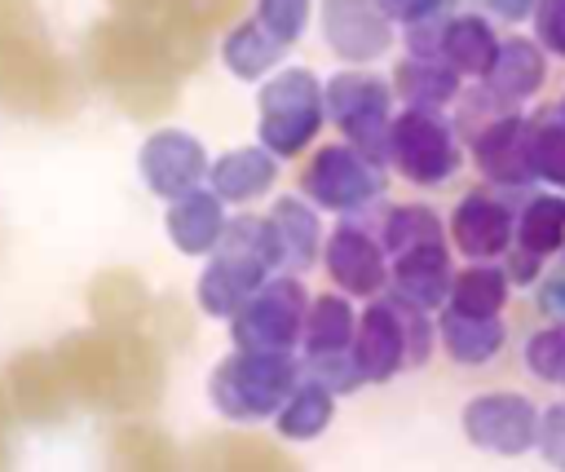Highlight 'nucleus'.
<instances>
[{
  "mask_svg": "<svg viewBox=\"0 0 565 472\" xmlns=\"http://www.w3.org/2000/svg\"><path fill=\"white\" fill-rule=\"evenodd\" d=\"M512 247L534 251L539 260H552L565 247V194L561 190H530L516 203V238Z\"/></svg>",
  "mask_w": 565,
  "mask_h": 472,
  "instance_id": "obj_32",
  "label": "nucleus"
},
{
  "mask_svg": "<svg viewBox=\"0 0 565 472\" xmlns=\"http://www.w3.org/2000/svg\"><path fill=\"white\" fill-rule=\"evenodd\" d=\"M66 388L75 401L110 415H146L159 406L163 384H168V362L163 344L146 331H115V326H88L71 331L53 348Z\"/></svg>",
  "mask_w": 565,
  "mask_h": 472,
  "instance_id": "obj_2",
  "label": "nucleus"
},
{
  "mask_svg": "<svg viewBox=\"0 0 565 472\" xmlns=\"http://www.w3.org/2000/svg\"><path fill=\"white\" fill-rule=\"evenodd\" d=\"M556 388H565V375H561V384H556Z\"/></svg>",
  "mask_w": 565,
  "mask_h": 472,
  "instance_id": "obj_50",
  "label": "nucleus"
},
{
  "mask_svg": "<svg viewBox=\"0 0 565 472\" xmlns=\"http://www.w3.org/2000/svg\"><path fill=\"white\" fill-rule=\"evenodd\" d=\"M375 229H380V243H384L388 260L402 256V251H411V247L446 243V238H450L441 212L428 207V203H393V207H384V216H380Z\"/></svg>",
  "mask_w": 565,
  "mask_h": 472,
  "instance_id": "obj_36",
  "label": "nucleus"
},
{
  "mask_svg": "<svg viewBox=\"0 0 565 472\" xmlns=\"http://www.w3.org/2000/svg\"><path fill=\"white\" fill-rule=\"evenodd\" d=\"M318 22H322L327 49L349 66L380 62L397 40V31H393L397 22L380 9V0H322Z\"/></svg>",
  "mask_w": 565,
  "mask_h": 472,
  "instance_id": "obj_16",
  "label": "nucleus"
},
{
  "mask_svg": "<svg viewBox=\"0 0 565 472\" xmlns=\"http://www.w3.org/2000/svg\"><path fill=\"white\" fill-rule=\"evenodd\" d=\"M512 278L503 269V260H463L450 287L446 309L472 313V318H503L508 300H512Z\"/></svg>",
  "mask_w": 565,
  "mask_h": 472,
  "instance_id": "obj_31",
  "label": "nucleus"
},
{
  "mask_svg": "<svg viewBox=\"0 0 565 472\" xmlns=\"http://www.w3.org/2000/svg\"><path fill=\"white\" fill-rule=\"evenodd\" d=\"M534 454H539L552 472H565V397L543 406V419H539V446H534Z\"/></svg>",
  "mask_w": 565,
  "mask_h": 472,
  "instance_id": "obj_41",
  "label": "nucleus"
},
{
  "mask_svg": "<svg viewBox=\"0 0 565 472\" xmlns=\"http://www.w3.org/2000/svg\"><path fill=\"white\" fill-rule=\"evenodd\" d=\"M468 159L477 176L508 194H530L534 176V124L525 110H508L468 137Z\"/></svg>",
  "mask_w": 565,
  "mask_h": 472,
  "instance_id": "obj_13",
  "label": "nucleus"
},
{
  "mask_svg": "<svg viewBox=\"0 0 565 472\" xmlns=\"http://www.w3.org/2000/svg\"><path fill=\"white\" fill-rule=\"evenodd\" d=\"M446 229H450V247L463 260H503L516 238V203L508 190L477 185L450 207Z\"/></svg>",
  "mask_w": 565,
  "mask_h": 472,
  "instance_id": "obj_14",
  "label": "nucleus"
},
{
  "mask_svg": "<svg viewBox=\"0 0 565 472\" xmlns=\"http://www.w3.org/2000/svg\"><path fill=\"white\" fill-rule=\"evenodd\" d=\"M185 463L190 472H305L278 441L260 432H238V428L199 437Z\"/></svg>",
  "mask_w": 565,
  "mask_h": 472,
  "instance_id": "obj_19",
  "label": "nucleus"
},
{
  "mask_svg": "<svg viewBox=\"0 0 565 472\" xmlns=\"http://www.w3.org/2000/svg\"><path fill=\"white\" fill-rule=\"evenodd\" d=\"M309 291L296 273H269L252 300L230 318L234 348L243 353H291L305 335Z\"/></svg>",
  "mask_w": 565,
  "mask_h": 472,
  "instance_id": "obj_10",
  "label": "nucleus"
},
{
  "mask_svg": "<svg viewBox=\"0 0 565 472\" xmlns=\"http://www.w3.org/2000/svg\"><path fill=\"white\" fill-rule=\"evenodd\" d=\"M455 247L450 238L446 243H424V247H411L402 256H393V273H388V291L428 309V313H441L446 300H450V287H455Z\"/></svg>",
  "mask_w": 565,
  "mask_h": 472,
  "instance_id": "obj_20",
  "label": "nucleus"
},
{
  "mask_svg": "<svg viewBox=\"0 0 565 472\" xmlns=\"http://www.w3.org/2000/svg\"><path fill=\"white\" fill-rule=\"evenodd\" d=\"M556 115H561V119H565V97H561V101H556Z\"/></svg>",
  "mask_w": 565,
  "mask_h": 472,
  "instance_id": "obj_49",
  "label": "nucleus"
},
{
  "mask_svg": "<svg viewBox=\"0 0 565 472\" xmlns=\"http://www.w3.org/2000/svg\"><path fill=\"white\" fill-rule=\"evenodd\" d=\"M305 375L327 384L331 393H358L366 384L353 348H340V353H318V357H305Z\"/></svg>",
  "mask_w": 565,
  "mask_h": 472,
  "instance_id": "obj_39",
  "label": "nucleus"
},
{
  "mask_svg": "<svg viewBox=\"0 0 565 472\" xmlns=\"http://www.w3.org/2000/svg\"><path fill=\"white\" fill-rule=\"evenodd\" d=\"M300 366L291 362V353H230L216 362L212 379H207V397L212 406L234 419V423H256L282 410V401L291 397V388L300 384Z\"/></svg>",
  "mask_w": 565,
  "mask_h": 472,
  "instance_id": "obj_7",
  "label": "nucleus"
},
{
  "mask_svg": "<svg viewBox=\"0 0 565 472\" xmlns=\"http://www.w3.org/2000/svg\"><path fill=\"white\" fill-rule=\"evenodd\" d=\"M380 9L397 26H411V22H428V18H450L455 0H380Z\"/></svg>",
  "mask_w": 565,
  "mask_h": 472,
  "instance_id": "obj_45",
  "label": "nucleus"
},
{
  "mask_svg": "<svg viewBox=\"0 0 565 472\" xmlns=\"http://www.w3.org/2000/svg\"><path fill=\"white\" fill-rule=\"evenodd\" d=\"M207 57V35L168 26L141 13H110L84 35V71L97 88L115 97V106L132 119H159L181 79Z\"/></svg>",
  "mask_w": 565,
  "mask_h": 472,
  "instance_id": "obj_1",
  "label": "nucleus"
},
{
  "mask_svg": "<svg viewBox=\"0 0 565 472\" xmlns=\"http://www.w3.org/2000/svg\"><path fill=\"white\" fill-rule=\"evenodd\" d=\"M300 194L313 207H322V212L358 216L371 203H380V194H384V163L366 159L349 141L318 146L305 159V168H300Z\"/></svg>",
  "mask_w": 565,
  "mask_h": 472,
  "instance_id": "obj_11",
  "label": "nucleus"
},
{
  "mask_svg": "<svg viewBox=\"0 0 565 472\" xmlns=\"http://www.w3.org/2000/svg\"><path fill=\"white\" fill-rule=\"evenodd\" d=\"M499 44H503V35L494 31V18H486L481 9H463V13H450V22H446L441 62H450L468 84H477L490 75Z\"/></svg>",
  "mask_w": 565,
  "mask_h": 472,
  "instance_id": "obj_26",
  "label": "nucleus"
},
{
  "mask_svg": "<svg viewBox=\"0 0 565 472\" xmlns=\"http://www.w3.org/2000/svg\"><path fill=\"white\" fill-rule=\"evenodd\" d=\"M530 124H534V176L539 185L565 194V119L556 115V106H547L534 110Z\"/></svg>",
  "mask_w": 565,
  "mask_h": 472,
  "instance_id": "obj_37",
  "label": "nucleus"
},
{
  "mask_svg": "<svg viewBox=\"0 0 565 472\" xmlns=\"http://www.w3.org/2000/svg\"><path fill=\"white\" fill-rule=\"evenodd\" d=\"M287 44L252 13V18H238L225 26V40H221V62L238 75V79H265L269 71H278Z\"/></svg>",
  "mask_w": 565,
  "mask_h": 472,
  "instance_id": "obj_30",
  "label": "nucleus"
},
{
  "mask_svg": "<svg viewBox=\"0 0 565 472\" xmlns=\"http://www.w3.org/2000/svg\"><path fill=\"white\" fill-rule=\"evenodd\" d=\"M530 35L547 49V57L565 62V0H543L530 22Z\"/></svg>",
  "mask_w": 565,
  "mask_h": 472,
  "instance_id": "obj_43",
  "label": "nucleus"
},
{
  "mask_svg": "<svg viewBox=\"0 0 565 472\" xmlns=\"http://www.w3.org/2000/svg\"><path fill=\"white\" fill-rule=\"evenodd\" d=\"M265 225H269V247H274V269L278 273H300V269L318 265L327 234H322L318 207L309 199H300V194L274 199Z\"/></svg>",
  "mask_w": 565,
  "mask_h": 472,
  "instance_id": "obj_21",
  "label": "nucleus"
},
{
  "mask_svg": "<svg viewBox=\"0 0 565 472\" xmlns=\"http://www.w3.org/2000/svg\"><path fill=\"white\" fill-rule=\"evenodd\" d=\"M331 419H335V393L327 384L300 375V384L291 388V397L274 415V428L282 441H313L331 428Z\"/></svg>",
  "mask_w": 565,
  "mask_h": 472,
  "instance_id": "obj_33",
  "label": "nucleus"
},
{
  "mask_svg": "<svg viewBox=\"0 0 565 472\" xmlns=\"http://www.w3.org/2000/svg\"><path fill=\"white\" fill-rule=\"evenodd\" d=\"M13 419H18V410H13L9 388H4V379H0V472L13 468V446H9V437H13Z\"/></svg>",
  "mask_w": 565,
  "mask_h": 472,
  "instance_id": "obj_48",
  "label": "nucleus"
},
{
  "mask_svg": "<svg viewBox=\"0 0 565 472\" xmlns=\"http://www.w3.org/2000/svg\"><path fill=\"white\" fill-rule=\"evenodd\" d=\"M0 110L66 119L79 110V75L49 44L35 0H0Z\"/></svg>",
  "mask_w": 565,
  "mask_h": 472,
  "instance_id": "obj_3",
  "label": "nucleus"
},
{
  "mask_svg": "<svg viewBox=\"0 0 565 472\" xmlns=\"http://www.w3.org/2000/svg\"><path fill=\"white\" fill-rule=\"evenodd\" d=\"M437 344L455 366H490L503 344H508V322L503 318H472L459 309H441L437 313Z\"/></svg>",
  "mask_w": 565,
  "mask_h": 472,
  "instance_id": "obj_25",
  "label": "nucleus"
},
{
  "mask_svg": "<svg viewBox=\"0 0 565 472\" xmlns=\"http://www.w3.org/2000/svg\"><path fill=\"white\" fill-rule=\"evenodd\" d=\"M521 362H525L530 379L561 384V375H565V322H543L539 331H530Z\"/></svg>",
  "mask_w": 565,
  "mask_h": 472,
  "instance_id": "obj_38",
  "label": "nucleus"
},
{
  "mask_svg": "<svg viewBox=\"0 0 565 472\" xmlns=\"http://www.w3.org/2000/svg\"><path fill=\"white\" fill-rule=\"evenodd\" d=\"M137 172H141L150 194L172 203V199H181L207 181V154H203L199 137H190L185 128H159L141 141Z\"/></svg>",
  "mask_w": 565,
  "mask_h": 472,
  "instance_id": "obj_17",
  "label": "nucleus"
},
{
  "mask_svg": "<svg viewBox=\"0 0 565 472\" xmlns=\"http://www.w3.org/2000/svg\"><path fill=\"white\" fill-rule=\"evenodd\" d=\"M397 93L393 79H380L371 71H335L327 79V119L340 128V137L362 150L366 159L388 168V132H393V110Z\"/></svg>",
  "mask_w": 565,
  "mask_h": 472,
  "instance_id": "obj_9",
  "label": "nucleus"
},
{
  "mask_svg": "<svg viewBox=\"0 0 565 472\" xmlns=\"http://www.w3.org/2000/svg\"><path fill=\"white\" fill-rule=\"evenodd\" d=\"M110 4L119 13H141V18H159L194 35H212L238 13L243 0H110Z\"/></svg>",
  "mask_w": 565,
  "mask_h": 472,
  "instance_id": "obj_34",
  "label": "nucleus"
},
{
  "mask_svg": "<svg viewBox=\"0 0 565 472\" xmlns=\"http://www.w3.org/2000/svg\"><path fill=\"white\" fill-rule=\"evenodd\" d=\"M468 88V79L441 62V57H402L393 66V93L402 106H415V110H446L459 101V93Z\"/></svg>",
  "mask_w": 565,
  "mask_h": 472,
  "instance_id": "obj_28",
  "label": "nucleus"
},
{
  "mask_svg": "<svg viewBox=\"0 0 565 472\" xmlns=\"http://www.w3.org/2000/svg\"><path fill=\"white\" fill-rule=\"evenodd\" d=\"M278 273L274 269V247H269V225L265 216H238L225 225L221 247L199 273V304L212 318H234L252 291Z\"/></svg>",
  "mask_w": 565,
  "mask_h": 472,
  "instance_id": "obj_5",
  "label": "nucleus"
},
{
  "mask_svg": "<svg viewBox=\"0 0 565 472\" xmlns=\"http://www.w3.org/2000/svg\"><path fill=\"white\" fill-rule=\"evenodd\" d=\"M309 13H313V0H256V18H260L287 49L305 35Z\"/></svg>",
  "mask_w": 565,
  "mask_h": 472,
  "instance_id": "obj_40",
  "label": "nucleus"
},
{
  "mask_svg": "<svg viewBox=\"0 0 565 472\" xmlns=\"http://www.w3.org/2000/svg\"><path fill=\"white\" fill-rule=\"evenodd\" d=\"M185 454L154 423H119L106 441V472H185Z\"/></svg>",
  "mask_w": 565,
  "mask_h": 472,
  "instance_id": "obj_24",
  "label": "nucleus"
},
{
  "mask_svg": "<svg viewBox=\"0 0 565 472\" xmlns=\"http://www.w3.org/2000/svg\"><path fill=\"white\" fill-rule=\"evenodd\" d=\"M539 419H543V406L534 397L512 388H490L463 401L459 428L468 446L499 459H521V454H534L539 446Z\"/></svg>",
  "mask_w": 565,
  "mask_h": 472,
  "instance_id": "obj_12",
  "label": "nucleus"
},
{
  "mask_svg": "<svg viewBox=\"0 0 565 472\" xmlns=\"http://www.w3.org/2000/svg\"><path fill=\"white\" fill-rule=\"evenodd\" d=\"M256 106V141L278 159H296L327 124V84H318V75L305 66H282L260 84Z\"/></svg>",
  "mask_w": 565,
  "mask_h": 472,
  "instance_id": "obj_6",
  "label": "nucleus"
},
{
  "mask_svg": "<svg viewBox=\"0 0 565 472\" xmlns=\"http://www.w3.org/2000/svg\"><path fill=\"white\" fill-rule=\"evenodd\" d=\"M225 199L216 190H190L168 207V238L185 256H212L225 238Z\"/></svg>",
  "mask_w": 565,
  "mask_h": 472,
  "instance_id": "obj_27",
  "label": "nucleus"
},
{
  "mask_svg": "<svg viewBox=\"0 0 565 472\" xmlns=\"http://www.w3.org/2000/svg\"><path fill=\"white\" fill-rule=\"evenodd\" d=\"M486 18H494V22H508V26H521V22H534V13H539V4L543 0H472Z\"/></svg>",
  "mask_w": 565,
  "mask_h": 472,
  "instance_id": "obj_47",
  "label": "nucleus"
},
{
  "mask_svg": "<svg viewBox=\"0 0 565 472\" xmlns=\"http://www.w3.org/2000/svg\"><path fill=\"white\" fill-rule=\"evenodd\" d=\"M4 388H9V401H13L18 419H26V423H57L71 406V388H66V375H62L57 357L40 353V348H26V353L9 357Z\"/></svg>",
  "mask_w": 565,
  "mask_h": 472,
  "instance_id": "obj_18",
  "label": "nucleus"
},
{
  "mask_svg": "<svg viewBox=\"0 0 565 472\" xmlns=\"http://www.w3.org/2000/svg\"><path fill=\"white\" fill-rule=\"evenodd\" d=\"M322 269L335 282V291H344L353 300H375L388 291L393 260L380 243V229H366L362 221L344 216L322 243Z\"/></svg>",
  "mask_w": 565,
  "mask_h": 472,
  "instance_id": "obj_15",
  "label": "nucleus"
},
{
  "mask_svg": "<svg viewBox=\"0 0 565 472\" xmlns=\"http://www.w3.org/2000/svg\"><path fill=\"white\" fill-rule=\"evenodd\" d=\"M463 146L468 141L459 137L455 119H446V110L402 106L388 132V168L419 190H437L450 176H459L463 154H468Z\"/></svg>",
  "mask_w": 565,
  "mask_h": 472,
  "instance_id": "obj_8",
  "label": "nucleus"
},
{
  "mask_svg": "<svg viewBox=\"0 0 565 472\" xmlns=\"http://www.w3.org/2000/svg\"><path fill=\"white\" fill-rule=\"evenodd\" d=\"M437 313L384 291L366 300L358 313V335H353V357L366 375V384H388L402 371L424 366L437 353Z\"/></svg>",
  "mask_w": 565,
  "mask_h": 472,
  "instance_id": "obj_4",
  "label": "nucleus"
},
{
  "mask_svg": "<svg viewBox=\"0 0 565 472\" xmlns=\"http://www.w3.org/2000/svg\"><path fill=\"white\" fill-rule=\"evenodd\" d=\"M353 335H358V313L344 291H327V296L309 300V318H305V335H300L305 357L353 348Z\"/></svg>",
  "mask_w": 565,
  "mask_h": 472,
  "instance_id": "obj_35",
  "label": "nucleus"
},
{
  "mask_svg": "<svg viewBox=\"0 0 565 472\" xmlns=\"http://www.w3.org/2000/svg\"><path fill=\"white\" fill-rule=\"evenodd\" d=\"M503 269H508V278H512V287H539V278L547 273V260H539L534 251H521V247H512L508 256H503Z\"/></svg>",
  "mask_w": 565,
  "mask_h": 472,
  "instance_id": "obj_46",
  "label": "nucleus"
},
{
  "mask_svg": "<svg viewBox=\"0 0 565 472\" xmlns=\"http://www.w3.org/2000/svg\"><path fill=\"white\" fill-rule=\"evenodd\" d=\"M534 309H539L547 322H565V247L547 260V273H543L539 287H534Z\"/></svg>",
  "mask_w": 565,
  "mask_h": 472,
  "instance_id": "obj_42",
  "label": "nucleus"
},
{
  "mask_svg": "<svg viewBox=\"0 0 565 472\" xmlns=\"http://www.w3.org/2000/svg\"><path fill=\"white\" fill-rule=\"evenodd\" d=\"M207 181H212V190H216L225 203H256V199L269 194L274 181H278V154L265 150V146L225 150V154L207 168Z\"/></svg>",
  "mask_w": 565,
  "mask_h": 472,
  "instance_id": "obj_29",
  "label": "nucleus"
},
{
  "mask_svg": "<svg viewBox=\"0 0 565 472\" xmlns=\"http://www.w3.org/2000/svg\"><path fill=\"white\" fill-rule=\"evenodd\" d=\"M446 22H450V18H428V22H411V26H402V44H406V53H411V57H441Z\"/></svg>",
  "mask_w": 565,
  "mask_h": 472,
  "instance_id": "obj_44",
  "label": "nucleus"
},
{
  "mask_svg": "<svg viewBox=\"0 0 565 472\" xmlns=\"http://www.w3.org/2000/svg\"><path fill=\"white\" fill-rule=\"evenodd\" d=\"M481 84L512 110L530 106L547 84V49L534 35H503L499 57Z\"/></svg>",
  "mask_w": 565,
  "mask_h": 472,
  "instance_id": "obj_22",
  "label": "nucleus"
},
{
  "mask_svg": "<svg viewBox=\"0 0 565 472\" xmlns=\"http://www.w3.org/2000/svg\"><path fill=\"white\" fill-rule=\"evenodd\" d=\"M88 318L97 326H115V331H132L150 322V291L146 278L137 269H102L88 282Z\"/></svg>",
  "mask_w": 565,
  "mask_h": 472,
  "instance_id": "obj_23",
  "label": "nucleus"
}]
</instances>
